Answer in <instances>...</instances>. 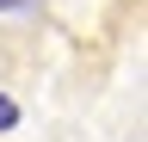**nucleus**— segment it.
<instances>
[{"label": "nucleus", "mask_w": 148, "mask_h": 142, "mask_svg": "<svg viewBox=\"0 0 148 142\" xmlns=\"http://www.w3.org/2000/svg\"><path fill=\"white\" fill-rule=\"evenodd\" d=\"M12 117H18V105H12V99H0V130H12Z\"/></svg>", "instance_id": "1"}, {"label": "nucleus", "mask_w": 148, "mask_h": 142, "mask_svg": "<svg viewBox=\"0 0 148 142\" xmlns=\"http://www.w3.org/2000/svg\"><path fill=\"white\" fill-rule=\"evenodd\" d=\"M0 6H18V0H0Z\"/></svg>", "instance_id": "2"}]
</instances>
